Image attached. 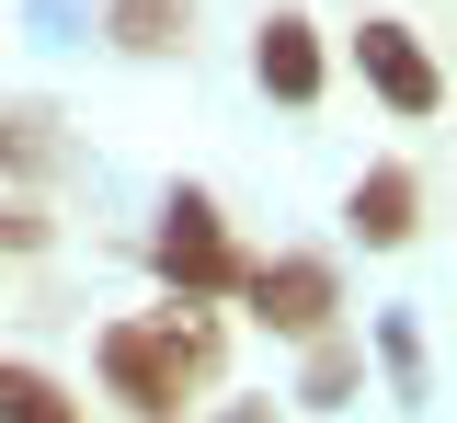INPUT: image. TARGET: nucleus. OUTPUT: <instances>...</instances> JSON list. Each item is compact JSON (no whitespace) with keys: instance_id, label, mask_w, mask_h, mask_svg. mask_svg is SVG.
Returning <instances> with one entry per match:
<instances>
[{"instance_id":"obj_1","label":"nucleus","mask_w":457,"mask_h":423,"mask_svg":"<svg viewBox=\"0 0 457 423\" xmlns=\"http://www.w3.org/2000/svg\"><path fill=\"white\" fill-rule=\"evenodd\" d=\"M92 366H104V389L126 401V423H183L195 389L228 366V332L195 320V309H161V320H114L104 344H92Z\"/></svg>"},{"instance_id":"obj_2","label":"nucleus","mask_w":457,"mask_h":423,"mask_svg":"<svg viewBox=\"0 0 457 423\" xmlns=\"http://www.w3.org/2000/svg\"><path fill=\"white\" fill-rule=\"evenodd\" d=\"M149 275L171 286V309L240 298V241H228V218H218V195H206V183H171V195H161V229H149Z\"/></svg>"},{"instance_id":"obj_3","label":"nucleus","mask_w":457,"mask_h":423,"mask_svg":"<svg viewBox=\"0 0 457 423\" xmlns=\"http://www.w3.org/2000/svg\"><path fill=\"white\" fill-rule=\"evenodd\" d=\"M240 309H252L275 344H320V332H343V275H332V252L240 263Z\"/></svg>"},{"instance_id":"obj_4","label":"nucleus","mask_w":457,"mask_h":423,"mask_svg":"<svg viewBox=\"0 0 457 423\" xmlns=\"http://www.w3.org/2000/svg\"><path fill=\"white\" fill-rule=\"evenodd\" d=\"M354 69H366V92H378L389 115H411V126L446 104V69H435V46H423L400 12H366V23H354Z\"/></svg>"},{"instance_id":"obj_5","label":"nucleus","mask_w":457,"mask_h":423,"mask_svg":"<svg viewBox=\"0 0 457 423\" xmlns=\"http://www.w3.org/2000/svg\"><path fill=\"white\" fill-rule=\"evenodd\" d=\"M252 80L275 92L286 115H309V104L332 92V58H320V23H309V12H263V35H252Z\"/></svg>"},{"instance_id":"obj_6","label":"nucleus","mask_w":457,"mask_h":423,"mask_svg":"<svg viewBox=\"0 0 457 423\" xmlns=\"http://www.w3.org/2000/svg\"><path fill=\"white\" fill-rule=\"evenodd\" d=\"M343 229L366 252H400L423 229V172H411V161H366V172L343 183Z\"/></svg>"},{"instance_id":"obj_7","label":"nucleus","mask_w":457,"mask_h":423,"mask_svg":"<svg viewBox=\"0 0 457 423\" xmlns=\"http://www.w3.org/2000/svg\"><path fill=\"white\" fill-rule=\"evenodd\" d=\"M104 35L126 58H183V46H195V0H114Z\"/></svg>"},{"instance_id":"obj_8","label":"nucleus","mask_w":457,"mask_h":423,"mask_svg":"<svg viewBox=\"0 0 457 423\" xmlns=\"http://www.w3.org/2000/svg\"><path fill=\"white\" fill-rule=\"evenodd\" d=\"M0 423H80V401H69V377L0 355Z\"/></svg>"},{"instance_id":"obj_9","label":"nucleus","mask_w":457,"mask_h":423,"mask_svg":"<svg viewBox=\"0 0 457 423\" xmlns=\"http://www.w3.org/2000/svg\"><path fill=\"white\" fill-rule=\"evenodd\" d=\"M354 377H366V344L320 332V344H309V377H297V401H309V412H343V401H354Z\"/></svg>"},{"instance_id":"obj_10","label":"nucleus","mask_w":457,"mask_h":423,"mask_svg":"<svg viewBox=\"0 0 457 423\" xmlns=\"http://www.w3.org/2000/svg\"><path fill=\"white\" fill-rule=\"evenodd\" d=\"M378 366H389V389H400V401H423V332H411L400 309L378 320Z\"/></svg>"},{"instance_id":"obj_11","label":"nucleus","mask_w":457,"mask_h":423,"mask_svg":"<svg viewBox=\"0 0 457 423\" xmlns=\"http://www.w3.org/2000/svg\"><path fill=\"white\" fill-rule=\"evenodd\" d=\"M46 161H57L46 115H0V172H46Z\"/></svg>"},{"instance_id":"obj_12","label":"nucleus","mask_w":457,"mask_h":423,"mask_svg":"<svg viewBox=\"0 0 457 423\" xmlns=\"http://www.w3.org/2000/svg\"><path fill=\"white\" fill-rule=\"evenodd\" d=\"M35 241H46V206L12 195V206H0V252H35Z\"/></svg>"},{"instance_id":"obj_13","label":"nucleus","mask_w":457,"mask_h":423,"mask_svg":"<svg viewBox=\"0 0 457 423\" xmlns=\"http://www.w3.org/2000/svg\"><path fill=\"white\" fill-rule=\"evenodd\" d=\"M206 423H275V401H218Z\"/></svg>"}]
</instances>
